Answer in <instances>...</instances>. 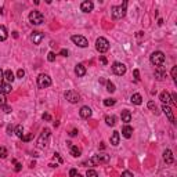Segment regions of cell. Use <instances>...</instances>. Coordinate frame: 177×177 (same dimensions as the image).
Returning a JSON list of instances; mask_svg holds the SVG:
<instances>
[{"label":"cell","mask_w":177,"mask_h":177,"mask_svg":"<svg viewBox=\"0 0 177 177\" xmlns=\"http://www.w3.org/2000/svg\"><path fill=\"white\" fill-rule=\"evenodd\" d=\"M126 7H127V2H123L120 6H114L111 9L112 12V18L114 19H120L126 15Z\"/></svg>","instance_id":"obj_1"},{"label":"cell","mask_w":177,"mask_h":177,"mask_svg":"<svg viewBox=\"0 0 177 177\" xmlns=\"http://www.w3.org/2000/svg\"><path fill=\"white\" fill-rule=\"evenodd\" d=\"M150 61L155 66H162L163 62H165V54H163L162 51H154L150 57Z\"/></svg>","instance_id":"obj_2"},{"label":"cell","mask_w":177,"mask_h":177,"mask_svg":"<svg viewBox=\"0 0 177 177\" xmlns=\"http://www.w3.org/2000/svg\"><path fill=\"white\" fill-rule=\"evenodd\" d=\"M109 162V155H105V154H100V155H94L93 158L89 159V163L93 166H98L101 163H107Z\"/></svg>","instance_id":"obj_3"},{"label":"cell","mask_w":177,"mask_h":177,"mask_svg":"<svg viewBox=\"0 0 177 177\" xmlns=\"http://www.w3.org/2000/svg\"><path fill=\"white\" fill-rule=\"evenodd\" d=\"M50 136H51L50 129H44V130H43L42 134L39 136V138H37V147H39V148H44L46 145H47V143H48Z\"/></svg>","instance_id":"obj_4"},{"label":"cell","mask_w":177,"mask_h":177,"mask_svg":"<svg viewBox=\"0 0 177 177\" xmlns=\"http://www.w3.org/2000/svg\"><path fill=\"white\" fill-rule=\"evenodd\" d=\"M29 21L32 25H40L44 21V15L40 11H30L29 14Z\"/></svg>","instance_id":"obj_5"},{"label":"cell","mask_w":177,"mask_h":177,"mask_svg":"<svg viewBox=\"0 0 177 177\" xmlns=\"http://www.w3.org/2000/svg\"><path fill=\"white\" fill-rule=\"evenodd\" d=\"M96 48L98 53H105L109 50V42L105 37H98L96 40Z\"/></svg>","instance_id":"obj_6"},{"label":"cell","mask_w":177,"mask_h":177,"mask_svg":"<svg viewBox=\"0 0 177 177\" xmlns=\"http://www.w3.org/2000/svg\"><path fill=\"white\" fill-rule=\"evenodd\" d=\"M48 86H51V78L46 73H40L37 76V87L39 89H46Z\"/></svg>","instance_id":"obj_7"},{"label":"cell","mask_w":177,"mask_h":177,"mask_svg":"<svg viewBox=\"0 0 177 177\" xmlns=\"http://www.w3.org/2000/svg\"><path fill=\"white\" fill-rule=\"evenodd\" d=\"M71 40H72L76 46H79V47H82V48H84V47L89 46V40H87L84 36H82V35H73V36L71 37Z\"/></svg>","instance_id":"obj_8"},{"label":"cell","mask_w":177,"mask_h":177,"mask_svg":"<svg viewBox=\"0 0 177 177\" xmlns=\"http://www.w3.org/2000/svg\"><path fill=\"white\" fill-rule=\"evenodd\" d=\"M65 98L68 100L71 104H76V102L80 101V94L75 90H68L65 93Z\"/></svg>","instance_id":"obj_9"},{"label":"cell","mask_w":177,"mask_h":177,"mask_svg":"<svg viewBox=\"0 0 177 177\" xmlns=\"http://www.w3.org/2000/svg\"><path fill=\"white\" fill-rule=\"evenodd\" d=\"M112 72L118 76H122L126 73V65L122 62H114L112 64Z\"/></svg>","instance_id":"obj_10"},{"label":"cell","mask_w":177,"mask_h":177,"mask_svg":"<svg viewBox=\"0 0 177 177\" xmlns=\"http://www.w3.org/2000/svg\"><path fill=\"white\" fill-rule=\"evenodd\" d=\"M43 39H44V33L39 32V30H35V32H32V35H30V42H32L33 44H40Z\"/></svg>","instance_id":"obj_11"},{"label":"cell","mask_w":177,"mask_h":177,"mask_svg":"<svg viewBox=\"0 0 177 177\" xmlns=\"http://www.w3.org/2000/svg\"><path fill=\"white\" fill-rule=\"evenodd\" d=\"M93 9H94V4L90 0H86V2H83L80 4V10L83 12H90V11H93Z\"/></svg>","instance_id":"obj_12"},{"label":"cell","mask_w":177,"mask_h":177,"mask_svg":"<svg viewBox=\"0 0 177 177\" xmlns=\"http://www.w3.org/2000/svg\"><path fill=\"white\" fill-rule=\"evenodd\" d=\"M162 111H163V114L168 116V119L170 120L172 123H174V115H173V111H172V108L169 107V105H165L163 104L162 105Z\"/></svg>","instance_id":"obj_13"},{"label":"cell","mask_w":177,"mask_h":177,"mask_svg":"<svg viewBox=\"0 0 177 177\" xmlns=\"http://www.w3.org/2000/svg\"><path fill=\"white\" fill-rule=\"evenodd\" d=\"M79 115H80V118H83V119H89V118L91 116V108L90 107H87V105H84V107L80 108Z\"/></svg>","instance_id":"obj_14"},{"label":"cell","mask_w":177,"mask_h":177,"mask_svg":"<svg viewBox=\"0 0 177 177\" xmlns=\"http://www.w3.org/2000/svg\"><path fill=\"white\" fill-rule=\"evenodd\" d=\"M163 161H165L168 165H172V163L174 162L173 152H172L170 150H165V152H163Z\"/></svg>","instance_id":"obj_15"},{"label":"cell","mask_w":177,"mask_h":177,"mask_svg":"<svg viewBox=\"0 0 177 177\" xmlns=\"http://www.w3.org/2000/svg\"><path fill=\"white\" fill-rule=\"evenodd\" d=\"M75 73L78 75V78H82V76L86 75V66L83 64H78L75 66Z\"/></svg>","instance_id":"obj_16"},{"label":"cell","mask_w":177,"mask_h":177,"mask_svg":"<svg viewBox=\"0 0 177 177\" xmlns=\"http://www.w3.org/2000/svg\"><path fill=\"white\" fill-rule=\"evenodd\" d=\"M132 134H133V127L132 126H129V125L123 126V129H122V136H123V137L130 138V137H132Z\"/></svg>","instance_id":"obj_17"},{"label":"cell","mask_w":177,"mask_h":177,"mask_svg":"<svg viewBox=\"0 0 177 177\" xmlns=\"http://www.w3.org/2000/svg\"><path fill=\"white\" fill-rule=\"evenodd\" d=\"M159 98H161V101H162L165 105H169V104L172 102L170 94H169L168 91H162V93H161V96H159Z\"/></svg>","instance_id":"obj_18"},{"label":"cell","mask_w":177,"mask_h":177,"mask_svg":"<svg viewBox=\"0 0 177 177\" xmlns=\"http://www.w3.org/2000/svg\"><path fill=\"white\" fill-rule=\"evenodd\" d=\"M119 140H120V134H119V132H114L111 134V144L114 145V147H116V145H119Z\"/></svg>","instance_id":"obj_19"},{"label":"cell","mask_w":177,"mask_h":177,"mask_svg":"<svg viewBox=\"0 0 177 177\" xmlns=\"http://www.w3.org/2000/svg\"><path fill=\"white\" fill-rule=\"evenodd\" d=\"M14 79H15V76H14V73H12V71L11 69H7L6 72H4V80H6L7 83H12Z\"/></svg>","instance_id":"obj_20"},{"label":"cell","mask_w":177,"mask_h":177,"mask_svg":"<svg viewBox=\"0 0 177 177\" xmlns=\"http://www.w3.org/2000/svg\"><path fill=\"white\" fill-rule=\"evenodd\" d=\"M130 101H132V104H134V105H140L141 102H143V97H141V94L134 93L132 97H130Z\"/></svg>","instance_id":"obj_21"},{"label":"cell","mask_w":177,"mask_h":177,"mask_svg":"<svg viewBox=\"0 0 177 177\" xmlns=\"http://www.w3.org/2000/svg\"><path fill=\"white\" fill-rule=\"evenodd\" d=\"M120 118H122V122L125 123H129L132 122V114H130V111H122V114H120Z\"/></svg>","instance_id":"obj_22"},{"label":"cell","mask_w":177,"mask_h":177,"mask_svg":"<svg viewBox=\"0 0 177 177\" xmlns=\"http://www.w3.org/2000/svg\"><path fill=\"white\" fill-rule=\"evenodd\" d=\"M105 123L108 126H115L116 125V116H114V115H107L105 116Z\"/></svg>","instance_id":"obj_23"},{"label":"cell","mask_w":177,"mask_h":177,"mask_svg":"<svg viewBox=\"0 0 177 177\" xmlns=\"http://www.w3.org/2000/svg\"><path fill=\"white\" fill-rule=\"evenodd\" d=\"M11 90H12V87H11V84H10V83H3V84H2V87H0V93H3V94L11 93Z\"/></svg>","instance_id":"obj_24"},{"label":"cell","mask_w":177,"mask_h":177,"mask_svg":"<svg viewBox=\"0 0 177 177\" xmlns=\"http://www.w3.org/2000/svg\"><path fill=\"white\" fill-rule=\"evenodd\" d=\"M7 37H9V33H7L6 27H0V42L7 40Z\"/></svg>","instance_id":"obj_25"},{"label":"cell","mask_w":177,"mask_h":177,"mask_svg":"<svg viewBox=\"0 0 177 177\" xmlns=\"http://www.w3.org/2000/svg\"><path fill=\"white\" fill-rule=\"evenodd\" d=\"M69 150H71V155L73 156V158H78V156H80V150H79L76 145H72V147H69Z\"/></svg>","instance_id":"obj_26"},{"label":"cell","mask_w":177,"mask_h":177,"mask_svg":"<svg viewBox=\"0 0 177 177\" xmlns=\"http://www.w3.org/2000/svg\"><path fill=\"white\" fill-rule=\"evenodd\" d=\"M15 134H17V137H19V138L24 137V127H22V125H18V126L15 127Z\"/></svg>","instance_id":"obj_27"},{"label":"cell","mask_w":177,"mask_h":177,"mask_svg":"<svg viewBox=\"0 0 177 177\" xmlns=\"http://www.w3.org/2000/svg\"><path fill=\"white\" fill-rule=\"evenodd\" d=\"M115 102H116V101H115V98H105L104 100V105H105V107H114Z\"/></svg>","instance_id":"obj_28"},{"label":"cell","mask_w":177,"mask_h":177,"mask_svg":"<svg viewBox=\"0 0 177 177\" xmlns=\"http://www.w3.org/2000/svg\"><path fill=\"white\" fill-rule=\"evenodd\" d=\"M155 76H156V79H159V80H162L163 78H166V72H163V71H155Z\"/></svg>","instance_id":"obj_29"},{"label":"cell","mask_w":177,"mask_h":177,"mask_svg":"<svg viewBox=\"0 0 177 177\" xmlns=\"http://www.w3.org/2000/svg\"><path fill=\"white\" fill-rule=\"evenodd\" d=\"M115 90H116V89H115V84L112 83V82H107V91H108V93H114Z\"/></svg>","instance_id":"obj_30"},{"label":"cell","mask_w":177,"mask_h":177,"mask_svg":"<svg viewBox=\"0 0 177 177\" xmlns=\"http://www.w3.org/2000/svg\"><path fill=\"white\" fill-rule=\"evenodd\" d=\"M86 177H98V173L96 170H93V169H89L86 172Z\"/></svg>","instance_id":"obj_31"},{"label":"cell","mask_w":177,"mask_h":177,"mask_svg":"<svg viewBox=\"0 0 177 177\" xmlns=\"http://www.w3.org/2000/svg\"><path fill=\"white\" fill-rule=\"evenodd\" d=\"M7 155H9V152H7L6 147H0V158L4 159V158H7Z\"/></svg>","instance_id":"obj_32"},{"label":"cell","mask_w":177,"mask_h":177,"mask_svg":"<svg viewBox=\"0 0 177 177\" xmlns=\"http://www.w3.org/2000/svg\"><path fill=\"white\" fill-rule=\"evenodd\" d=\"M6 96H4L3 93H0V108H2V107H4V105H6Z\"/></svg>","instance_id":"obj_33"},{"label":"cell","mask_w":177,"mask_h":177,"mask_svg":"<svg viewBox=\"0 0 177 177\" xmlns=\"http://www.w3.org/2000/svg\"><path fill=\"white\" fill-rule=\"evenodd\" d=\"M148 108L152 109V111L155 112V114H158V111H156V104H155L154 101H150V102H148Z\"/></svg>","instance_id":"obj_34"},{"label":"cell","mask_w":177,"mask_h":177,"mask_svg":"<svg viewBox=\"0 0 177 177\" xmlns=\"http://www.w3.org/2000/svg\"><path fill=\"white\" fill-rule=\"evenodd\" d=\"M176 75H177V66H173L172 68V79H173L174 83H176Z\"/></svg>","instance_id":"obj_35"},{"label":"cell","mask_w":177,"mask_h":177,"mask_svg":"<svg viewBox=\"0 0 177 177\" xmlns=\"http://www.w3.org/2000/svg\"><path fill=\"white\" fill-rule=\"evenodd\" d=\"M47 60L50 61V62L55 61V54H54V53H53V51H50V53H48V54H47Z\"/></svg>","instance_id":"obj_36"},{"label":"cell","mask_w":177,"mask_h":177,"mask_svg":"<svg viewBox=\"0 0 177 177\" xmlns=\"http://www.w3.org/2000/svg\"><path fill=\"white\" fill-rule=\"evenodd\" d=\"M12 163L15 165V172H19V170H21V168H22L21 163H18L17 161H15V159H12Z\"/></svg>","instance_id":"obj_37"},{"label":"cell","mask_w":177,"mask_h":177,"mask_svg":"<svg viewBox=\"0 0 177 177\" xmlns=\"http://www.w3.org/2000/svg\"><path fill=\"white\" fill-rule=\"evenodd\" d=\"M120 177H133V173H132V172H129V170H125Z\"/></svg>","instance_id":"obj_38"},{"label":"cell","mask_w":177,"mask_h":177,"mask_svg":"<svg viewBox=\"0 0 177 177\" xmlns=\"http://www.w3.org/2000/svg\"><path fill=\"white\" fill-rule=\"evenodd\" d=\"M17 76H18V78H24V76H25V71H24V69H18V71H17Z\"/></svg>","instance_id":"obj_39"},{"label":"cell","mask_w":177,"mask_h":177,"mask_svg":"<svg viewBox=\"0 0 177 177\" xmlns=\"http://www.w3.org/2000/svg\"><path fill=\"white\" fill-rule=\"evenodd\" d=\"M133 75H134V79L136 80H140V72H138V69H134V71H133Z\"/></svg>","instance_id":"obj_40"},{"label":"cell","mask_w":177,"mask_h":177,"mask_svg":"<svg viewBox=\"0 0 177 177\" xmlns=\"http://www.w3.org/2000/svg\"><path fill=\"white\" fill-rule=\"evenodd\" d=\"M2 109H3L4 112H6V114H10V112H11V107H9V105H4V107H2Z\"/></svg>","instance_id":"obj_41"},{"label":"cell","mask_w":177,"mask_h":177,"mask_svg":"<svg viewBox=\"0 0 177 177\" xmlns=\"http://www.w3.org/2000/svg\"><path fill=\"white\" fill-rule=\"evenodd\" d=\"M53 159H54V161H55V159H57V161H58V163H62V159L60 158V154H57V152H55L54 155H53Z\"/></svg>","instance_id":"obj_42"},{"label":"cell","mask_w":177,"mask_h":177,"mask_svg":"<svg viewBox=\"0 0 177 177\" xmlns=\"http://www.w3.org/2000/svg\"><path fill=\"white\" fill-rule=\"evenodd\" d=\"M76 174H78V170H76V169H71V170H69V177H75Z\"/></svg>","instance_id":"obj_43"},{"label":"cell","mask_w":177,"mask_h":177,"mask_svg":"<svg viewBox=\"0 0 177 177\" xmlns=\"http://www.w3.org/2000/svg\"><path fill=\"white\" fill-rule=\"evenodd\" d=\"M42 119H43V120H47V122H50V120H51V116H50L48 114H43V115H42Z\"/></svg>","instance_id":"obj_44"},{"label":"cell","mask_w":177,"mask_h":177,"mask_svg":"<svg viewBox=\"0 0 177 177\" xmlns=\"http://www.w3.org/2000/svg\"><path fill=\"white\" fill-rule=\"evenodd\" d=\"M60 55H62V57H68V50H66V48H62V50L60 51Z\"/></svg>","instance_id":"obj_45"},{"label":"cell","mask_w":177,"mask_h":177,"mask_svg":"<svg viewBox=\"0 0 177 177\" xmlns=\"http://www.w3.org/2000/svg\"><path fill=\"white\" fill-rule=\"evenodd\" d=\"M3 79H4V72L0 69V87H2V84H3Z\"/></svg>","instance_id":"obj_46"},{"label":"cell","mask_w":177,"mask_h":177,"mask_svg":"<svg viewBox=\"0 0 177 177\" xmlns=\"http://www.w3.org/2000/svg\"><path fill=\"white\" fill-rule=\"evenodd\" d=\"M76 134H78V130H76V129H73V130H72V132L69 133V136H71V137H75V136H76Z\"/></svg>","instance_id":"obj_47"},{"label":"cell","mask_w":177,"mask_h":177,"mask_svg":"<svg viewBox=\"0 0 177 177\" xmlns=\"http://www.w3.org/2000/svg\"><path fill=\"white\" fill-rule=\"evenodd\" d=\"M30 138H32V136H24V137H22V140H24V141H29L30 140Z\"/></svg>","instance_id":"obj_48"},{"label":"cell","mask_w":177,"mask_h":177,"mask_svg":"<svg viewBox=\"0 0 177 177\" xmlns=\"http://www.w3.org/2000/svg\"><path fill=\"white\" fill-rule=\"evenodd\" d=\"M100 60H101V62L104 64V65L107 64V58H105V57H100Z\"/></svg>","instance_id":"obj_49"},{"label":"cell","mask_w":177,"mask_h":177,"mask_svg":"<svg viewBox=\"0 0 177 177\" xmlns=\"http://www.w3.org/2000/svg\"><path fill=\"white\" fill-rule=\"evenodd\" d=\"M7 133H9V134H12V127L11 126L7 127Z\"/></svg>","instance_id":"obj_50"},{"label":"cell","mask_w":177,"mask_h":177,"mask_svg":"<svg viewBox=\"0 0 177 177\" xmlns=\"http://www.w3.org/2000/svg\"><path fill=\"white\" fill-rule=\"evenodd\" d=\"M12 36H14V37H18V32H15V30H14V32H12Z\"/></svg>","instance_id":"obj_51"}]
</instances>
